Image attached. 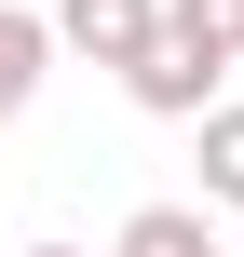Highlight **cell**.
Returning a JSON list of instances; mask_svg holds the SVG:
<instances>
[{"instance_id":"5b68a950","label":"cell","mask_w":244,"mask_h":257,"mask_svg":"<svg viewBox=\"0 0 244 257\" xmlns=\"http://www.w3.org/2000/svg\"><path fill=\"white\" fill-rule=\"evenodd\" d=\"M190 136H204V149H190V176H204V203H231V217H244V108H204Z\"/></svg>"},{"instance_id":"7a4b0ae2","label":"cell","mask_w":244,"mask_h":257,"mask_svg":"<svg viewBox=\"0 0 244 257\" xmlns=\"http://www.w3.org/2000/svg\"><path fill=\"white\" fill-rule=\"evenodd\" d=\"M54 41L95 54V68H136V54L163 41V0H54Z\"/></svg>"},{"instance_id":"6da1fadb","label":"cell","mask_w":244,"mask_h":257,"mask_svg":"<svg viewBox=\"0 0 244 257\" xmlns=\"http://www.w3.org/2000/svg\"><path fill=\"white\" fill-rule=\"evenodd\" d=\"M217 81H231V68H217V54H190L177 27H163V41H149V54L122 68V95H136L149 122H204V108H217Z\"/></svg>"},{"instance_id":"277c9868","label":"cell","mask_w":244,"mask_h":257,"mask_svg":"<svg viewBox=\"0 0 244 257\" xmlns=\"http://www.w3.org/2000/svg\"><path fill=\"white\" fill-rule=\"evenodd\" d=\"M109 257H231V244H217V203H136Z\"/></svg>"},{"instance_id":"52a82bcc","label":"cell","mask_w":244,"mask_h":257,"mask_svg":"<svg viewBox=\"0 0 244 257\" xmlns=\"http://www.w3.org/2000/svg\"><path fill=\"white\" fill-rule=\"evenodd\" d=\"M27 257H82V244H27Z\"/></svg>"},{"instance_id":"8992f818","label":"cell","mask_w":244,"mask_h":257,"mask_svg":"<svg viewBox=\"0 0 244 257\" xmlns=\"http://www.w3.org/2000/svg\"><path fill=\"white\" fill-rule=\"evenodd\" d=\"M163 27H177L190 54H217V68H244V0H163Z\"/></svg>"},{"instance_id":"3957f363","label":"cell","mask_w":244,"mask_h":257,"mask_svg":"<svg viewBox=\"0 0 244 257\" xmlns=\"http://www.w3.org/2000/svg\"><path fill=\"white\" fill-rule=\"evenodd\" d=\"M68 41H54V14H27V0H0V122H27L41 108V68H54Z\"/></svg>"}]
</instances>
